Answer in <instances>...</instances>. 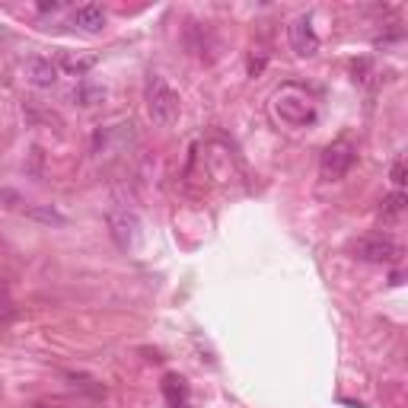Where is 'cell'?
<instances>
[{"label":"cell","instance_id":"obj_15","mask_svg":"<svg viewBox=\"0 0 408 408\" xmlns=\"http://www.w3.org/2000/svg\"><path fill=\"white\" fill-rule=\"evenodd\" d=\"M10 319H16V306L10 300V287L0 281V322H10Z\"/></svg>","mask_w":408,"mask_h":408},{"label":"cell","instance_id":"obj_1","mask_svg":"<svg viewBox=\"0 0 408 408\" xmlns=\"http://www.w3.org/2000/svg\"><path fill=\"white\" fill-rule=\"evenodd\" d=\"M275 115L281 118L284 125L303 128V125H312V121H316V105H312V99L306 96L303 90L284 86L275 96Z\"/></svg>","mask_w":408,"mask_h":408},{"label":"cell","instance_id":"obj_16","mask_svg":"<svg viewBox=\"0 0 408 408\" xmlns=\"http://www.w3.org/2000/svg\"><path fill=\"white\" fill-rule=\"evenodd\" d=\"M389 179H393V185L402 192V185H405V163H402V159H395V163H393V169H389Z\"/></svg>","mask_w":408,"mask_h":408},{"label":"cell","instance_id":"obj_5","mask_svg":"<svg viewBox=\"0 0 408 408\" xmlns=\"http://www.w3.org/2000/svg\"><path fill=\"white\" fill-rule=\"evenodd\" d=\"M109 230H112V239H115L121 249H131L140 236V221L134 214H128V211H112Z\"/></svg>","mask_w":408,"mask_h":408},{"label":"cell","instance_id":"obj_3","mask_svg":"<svg viewBox=\"0 0 408 408\" xmlns=\"http://www.w3.org/2000/svg\"><path fill=\"white\" fill-rule=\"evenodd\" d=\"M354 159H357V147L351 140H335V144L325 147L322 159H319V173H322L325 182H341L351 173Z\"/></svg>","mask_w":408,"mask_h":408},{"label":"cell","instance_id":"obj_10","mask_svg":"<svg viewBox=\"0 0 408 408\" xmlns=\"http://www.w3.org/2000/svg\"><path fill=\"white\" fill-rule=\"evenodd\" d=\"M64 380H67L74 389H80V393L93 395V399H103V395H105V386L96 380V376H90V374H77V370H67V374H64Z\"/></svg>","mask_w":408,"mask_h":408},{"label":"cell","instance_id":"obj_12","mask_svg":"<svg viewBox=\"0 0 408 408\" xmlns=\"http://www.w3.org/2000/svg\"><path fill=\"white\" fill-rule=\"evenodd\" d=\"M405 204H408V198H405V192H399V188H395L393 195H386V198H383V208H380L383 221H395V217L405 211Z\"/></svg>","mask_w":408,"mask_h":408},{"label":"cell","instance_id":"obj_7","mask_svg":"<svg viewBox=\"0 0 408 408\" xmlns=\"http://www.w3.org/2000/svg\"><path fill=\"white\" fill-rule=\"evenodd\" d=\"M26 77H29V84L39 86V90H51L58 84V64L51 58H29Z\"/></svg>","mask_w":408,"mask_h":408},{"label":"cell","instance_id":"obj_9","mask_svg":"<svg viewBox=\"0 0 408 408\" xmlns=\"http://www.w3.org/2000/svg\"><path fill=\"white\" fill-rule=\"evenodd\" d=\"M93 67H96V55H70V51H64L61 61H58V70H64L70 77H86Z\"/></svg>","mask_w":408,"mask_h":408},{"label":"cell","instance_id":"obj_19","mask_svg":"<svg viewBox=\"0 0 408 408\" xmlns=\"http://www.w3.org/2000/svg\"><path fill=\"white\" fill-rule=\"evenodd\" d=\"M29 408H61V405H42V402H35V405H29Z\"/></svg>","mask_w":408,"mask_h":408},{"label":"cell","instance_id":"obj_14","mask_svg":"<svg viewBox=\"0 0 408 408\" xmlns=\"http://www.w3.org/2000/svg\"><path fill=\"white\" fill-rule=\"evenodd\" d=\"M103 96H105L103 86H90V84H80V86L74 90V103H77V105H96Z\"/></svg>","mask_w":408,"mask_h":408},{"label":"cell","instance_id":"obj_20","mask_svg":"<svg viewBox=\"0 0 408 408\" xmlns=\"http://www.w3.org/2000/svg\"><path fill=\"white\" fill-rule=\"evenodd\" d=\"M0 249H4V242H0Z\"/></svg>","mask_w":408,"mask_h":408},{"label":"cell","instance_id":"obj_18","mask_svg":"<svg viewBox=\"0 0 408 408\" xmlns=\"http://www.w3.org/2000/svg\"><path fill=\"white\" fill-rule=\"evenodd\" d=\"M58 7H61L58 0H51V4H39V10H42V13H48V10H58Z\"/></svg>","mask_w":408,"mask_h":408},{"label":"cell","instance_id":"obj_17","mask_svg":"<svg viewBox=\"0 0 408 408\" xmlns=\"http://www.w3.org/2000/svg\"><path fill=\"white\" fill-rule=\"evenodd\" d=\"M262 67H265V58H258V61H256V58H252V61H249V74H252V77H256Z\"/></svg>","mask_w":408,"mask_h":408},{"label":"cell","instance_id":"obj_4","mask_svg":"<svg viewBox=\"0 0 408 408\" xmlns=\"http://www.w3.org/2000/svg\"><path fill=\"white\" fill-rule=\"evenodd\" d=\"M354 256H357L360 262L393 265V262H399L402 246H399V242H393V239H386V236H367V239H357Z\"/></svg>","mask_w":408,"mask_h":408},{"label":"cell","instance_id":"obj_11","mask_svg":"<svg viewBox=\"0 0 408 408\" xmlns=\"http://www.w3.org/2000/svg\"><path fill=\"white\" fill-rule=\"evenodd\" d=\"M163 393H166L169 408H185V395H188V389H185V380H182V376L169 374L166 380H163Z\"/></svg>","mask_w":408,"mask_h":408},{"label":"cell","instance_id":"obj_13","mask_svg":"<svg viewBox=\"0 0 408 408\" xmlns=\"http://www.w3.org/2000/svg\"><path fill=\"white\" fill-rule=\"evenodd\" d=\"M26 217H32L39 223H48V227H64L67 223V217L55 208H26Z\"/></svg>","mask_w":408,"mask_h":408},{"label":"cell","instance_id":"obj_2","mask_svg":"<svg viewBox=\"0 0 408 408\" xmlns=\"http://www.w3.org/2000/svg\"><path fill=\"white\" fill-rule=\"evenodd\" d=\"M147 112L157 125H173L179 118V96L159 74L147 77Z\"/></svg>","mask_w":408,"mask_h":408},{"label":"cell","instance_id":"obj_6","mask_svg":"<svg viewBox=\"0 0 408 408\" xmlns=\"http://www.w3.org/2000/svg\"><path fill=\"white\" fill-rule=\"evenodd\" d=\"M291 48L297 51L300 58H312L319 51V35L306 16H300V20L291 22Z\"/></svg>","mask_w":408,"mask_h":408},{"label":"cell","instance_id":"obj_8","mask_svg":"<svg viewBox=\"0 0 408 408\" xmlns=\"http://www.w3.org/2000/svg\"><path fill=\"white\" fill-rule=\"evenodd\" d=\"M74 22L84 29V32H99V29L105 26V10L99 7V4H84V7H77Z\"/></svg>","mask_w":408,"mask_h":408}]
</instances>
